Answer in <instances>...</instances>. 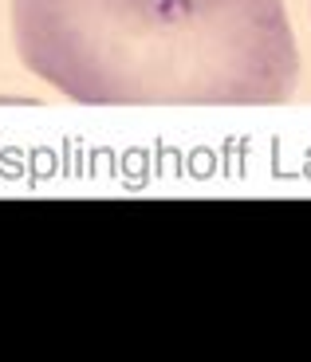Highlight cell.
Listing matches in <instances>:
<instances>
[{
    "label": "cell",
    "mask_w": 311,
    "mask_h": 362,
    "mask_svg": "<svg viewBox=\"0 0 311 362\" xmlns=\"http://www.w3.org/2000/svg\"><path fill=\"white\" fill-rule=\"evenodd\" d=\"M12 40L83 107H276L300 79L284 0H12Z\"/></svg>",
    "instance_id": "1"
}]
</instances>
